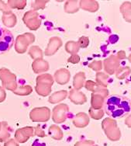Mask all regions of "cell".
I'll use <instances>...</instances> for the list:
<instances>
[{"mask_svg":"<svg viewBox=\"0 0 131 146\" xmlns=\"http://www.w3.org/2000/svg\"><path fill=\"white\" fill-rule=\"evenodd\" d=\"M104 110L109 116L113 118H121L130 111V102L123 96H109L104 103Z\"/></svg>","mask_w":131,"mask_h":146,"instance_id":"obj_1","label":"cell"},{"mask_svg":"<svg viewBox=\"0 0 131 146\" xmlns=\"http://www.w3.org/2000/svg\"><path fill=\"white\" fill-rule=\"evenodd\" d=\"M14 38L9 31L0 28V54L9 51L13 44Z\"/></svg>","mask_w":131,"mask_h":146,"instance_id":"obj_2","label":"cell"},{"mask_svg":"<svg viewBox=\"0 0 131 146\" xmlns=\"http://www.w3.org/2000/svg\"><path fill=\"white\" fill-rule=\"evenodd\" d=\"M5 96H6V94H5L4 90L0 87V102H2L5 99Z\"/></svg>","mask_w":131,"mask_h":146,"instance_id":"obj_3","label":"cell"}]
</instances>
